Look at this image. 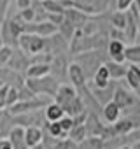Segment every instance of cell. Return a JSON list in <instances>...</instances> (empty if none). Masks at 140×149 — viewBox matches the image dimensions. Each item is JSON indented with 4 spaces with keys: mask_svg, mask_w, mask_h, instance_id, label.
Segmentation results:
<instances>
[{
    "mask_svg": "<svg viewBox=\"0 0 140 149\" xmlns=\"http://www.w3.org/2000/svg\"><path fill=\"white\" fill-rule=\"evenodd\" d=\"M65 47H67V40L60 33H54V35H51V39H46L44 53H49L54 58V56H60L61 53H65Z\"/></svg>",
    "mask_w": 140,
    "mask_h": 149,
    "instance_id": "obj_4",
    "label": "cell"
},
{
    "mask_svg": "<svg viewBox=\"0 0 140 149\" xmlns=\"http://www.w3.org/2000/svg\"><path fill=\"white\" fill-rule=\"evenodd\" d=\"M102 116H103V119L107 121V125H114V123L121 118V109H119L114 102H109L107 105H103Z\"/></svg>",
    "mask_w": 140,
    "mask_h": 149,
    "instance_id": "obj_17",
    "label": "cell"
},
{
    "mask_svg": "<svg viewBox=\"0 0 140 149\" xmlns=\"http://www.w3.org/2000/svg\"><path fill=\"white\" fill-rule=\"evenodd\" d=\"M58 123H60V126H61V130H63L65 133H68L70 130L74 128V118H70V116H65V118H61Z\"/></svg>",
    "mask_w": 140,
    "mask_h": 149,
    "instance_id": "obj_34",
    "label": "cell"
},
{
    "mask_svg": "<svg viewBox=\"0 0 140 149\" xmlns=\"http://www.w3.org/2000/svg\"><path fill=\"white\" fill-rule=\"evenodd\" d=\"M58 33L68 42V40H72V37H74V33H76V28H74V25L70 23V21H67V19H63L61 21V25L58 26Z\"/></svg>",
    "mask_w": 140,
    "mask_h": 149,
    "instance_id": "obj_28",
    "label": "cell"
},
{
    "mask_svg": "<svg viewBox=\"0 0 140 149\" xmlns=\"http://www.w3.org/2000/svg\"><path fill=\"white\" fill-rule=\"evenodd\" d=\"M68 137L70 140H74L76 144H81L88 139V132H86V126L84 125H79V126H74L72 130L68 132Z\"/></svg>",
    "mask_w": 140,
    "mask_h": 149,
    "instance_id": "obj_27",
    "label": "cell"
},
{
    "mask_svg": "<svg viewBox=\"0 0 140 149\" xmlns=\"http://www.w3.org/2000/svg\"><path fill=\"white\" fill-rule=\"evenodd\" d=\"M54 149H79V144H76L74 140H70V139H65V140H60Z\"/></svg>",
    "mask_w": 140,
    "mask_h": 149,
    "instance_id": "obj_35",
    "label": "cell"
},
{
    "mask_svg": "<svg viewBox=\"0 0 140 149\" xmlns=\"http://www.w3.org/2000/svg\"><path fill=\"white\" fill-rule=\"evenodd\" d=\"M39 2H44V0H39Z\"/></svg>",
    "mask_w": 140,
    "mask_h": 149,
    "instance_id": "obj_49",
    "label": "cell"
},
{
    "mask_svg": "<svg viewBox=\"0 0 140 149\" xmlns=\"http://www.w3.org/2000/svg\"><path fill=\"white\" fill-rule=\"evenodd\" d=\"M131 149H140V140H138V142H135V144H133V147H131Z\"/></svg>",
    "mask_w": 140,
    "mask_h": 149,
    "instance_id": "obj_43",
    "label": "cell"
},
{
    "mask_svg": "<svg viewBox=\"0 0 140 149\" xmlns=\"http://www.w3.org/2000/svg\"><path fill=\"white\" fill-rule=\"evenodd\" d=\"M121 149H131V147H130V146H124V147H121Z\"/></svg>",
    "mask_w": 140,
    "mask_h": 149,
    "instance_id": "obj_47",
    "label": "cell"
},
{
    "mask_svg": "<svg viewBox=\"0 0 140 149\" xmlns=\"http://www.w3.org/2000/svg\"><path fill=\"white\" fill-rule=\"evenodd\" d=\"M40 84H42V93L44 95H49V97H54L58 88H60V83L53 77V76H46L40 79Z\"/></svg>",
    "mask_w": 140,
    "mask_h": 149,
    "instance_id": "obj_20",
    "label": "cell"
},
{
    "mask_svg": "<svg viewBox=\"0 0 140 149\" xmlns=\"http://www.w3.org/2000/svg\"><path fill=\"white\" fill-rule=\"evenodd\" d=\"M109 83H110V74H109V70H107V67H105V63H103V65L96 70V74L93 76V88L102 90V88H107Z\"/></svg>",
    "mask_w": 140,
    "mask_h": 149,
    "instance_id": "obj_16",
    "label": "cell"
},
{
    "mask_svg": "<svg viewBox=\"0 0 140 149\" xmlns=\"http://www.w3.org/2000/svg\"><path fill=\"white\" fill-rule=\"evenodd\" d=\"M9 2H11V0H0V25L6 21V14H7V9H9Z\"/></svg>",
    "mask_w": 140,
    "mask_h": 149,
    "instance_id": "obj_37",
    "label": "cell"
},
{
    "mask_svg": "<svg viewBox=\"0 0 140 149\" xmlns=\"http://www.w3.org/2000/svg\"><path fill=\"white\" fill-rule=\"evenodd\" d=\"M19 102V98H18V88H12V86H9V91H7V100H6V107L7 109H11L12 105H16Z\"/></svg>",
    "mask_w": 140,
    "mask_h": 149,
    "instance_id": "obj_31",
    "label": "cell"
},
{
    "mask_svg": "<svg viewBox=\"0 0 140 149\" xmlns=\"http://www.w3.org/2000/svg\"><path fill=\"white\" fill-rule=\"evenodd\" d=\"M137 26H138V33H140V13H138V18H137Z\"/></svg>",
    "mask_w": 140,
    "mask_h": 149,
    "instance_id": "obj_44",
    "label": "cell"
},
{
    "mask_svg": "<svg viewBox=\"0 0 140 149\" xmlns=\"http://www.w3.org/2000/svg\"><path fill=\"white\" fill-rule=\"evenodd\" d=\"M74 2L91 7L96 14H100L102 11H105V9H107V6H109V0H74Z\"/></svg>",
    "mask_w": 140,
    "mask_h": 149,
    "instance_id": "obj_26",
    "label": "cell"
},
{
    "mask_svg": "<svg viewBox=\"0 0 140 149\" xmlns=\"http://www.w3.org/2000/svg\"><path fill=\"white\" fill-rule=\"evenodd\" d=\"M63 19H65V14H47V21L53 23L54 26H60Z\"/></svg>",
    "mask_w": 140,
    "mask_h": 149,
    "instance_id": "obj_40",
    "label": "cell"
},
{
    "mask_svg": "<svg viewBox=\"0 0 140 149\" xmlns=\"http://www.w3.org/2000/svg\"><path fill=\"white\" fill-rule=\"evenodd\" d=\"M14 18L23 23H35V11H33V7H28L25 11H19Z\"/></svg>",
    "mask_w": 140,
    "mask_h": 149,
    "instance_id": "obj_30",
    "label": "cell"
},
{
    "mask_svg": "<svg viewBox=\"0 0 140 149\" xmlns=\"http://www.w3.org/2000/svg\"><path fill=\"white\" fill-rule=\"evenodd\" d=\"M9 146V140L7 139H0V149H6Z\"/></svg>",
    "mask_w": 140,
    "mask_h": 149,
    "instance_id": "obj_42",
    "label": "cell"
},
{
    "mask_svg": "<svg viewBox=\"0 0 140 149\" xmlns=\"http://www.w3.org/2000/svg\"><path fill=\"white\" fill-rule=\"evenodd\" d=\"M6 149H12V147H11V144H9V146H7V147H6Z\"/></svg>",
    "mask_w": 140,
    "mask_h": 149,
    "instance_id": "obj_48",
    "label": "cell"
},
{
    "mask_svg": "<svg viewBox=\"0 0 140 149\" xmlns=\"http://www.w3.org/2000/svg\"><path fill=\"white\" fill-rule=\"evenodd\" d=\"M76 63L82 68L86 79L88 77H93L96 70L103 65V56L100 54V51H88V53H81L77 58H76Z\"/></svg>",
    "mask_w": 140,
    "mask_h": 149,
    "instance_id": "obj_1",
    "label": "cell"
},
{
    "mask_svg": "<svg viewBox=\"0 0 140 149\" xmlns=\"http://www.w3.org/2000/svg\"><path fill=\"white\" fill-rule=\"evenodd\" d=\"M124 37H126V40H133L135 37H137V33H138V26H137V18L131 14V13H128V23H126V26H124Z\"/></svg>",
    "mask_w": 140,
    "mask_h": 149,
    "instance_id": "obj_24",
    "label": "cell"
},
{
    "mask_svg": "<svg viewBox=\"0 0 140 149\" xmlns=\"http://www.w3.org/2000/svg\"><path fill=\"white\" fill-rule=\"evenodd\" d=\"M28 149H44V146H42V144H39V146H35V147H28Z\"/></svg>",
    "mask_w": 140,
    "mask_h": 149,
    "instance_id": "obj_45",
    "label": "cell"
},
{
    "mask_svg": "<svg viewBox=\"0 0 140 149\" xmlns=\"http://www.w3.org/2000/svg\"><path fill=\"white\" fill-rule=\"evenodd\" d=\"M16 7L19 11H25L28 7H32V0H16Z\"/></svg>",
    "mask_w": 140,
    "mask_h": 149,
    "instance_id": "obj_41",
    "label": "cell"
},
{
    "mask_svg": "<svg viewBox=\"0 0 140 149\" xmlns=\"http://www.w3.org/2000/svg\"><path fill=\"white\" fill-rule=\"evenodd\" d=\"M49 67H51V74H53V77H54L58 83H60V81H63V79L68 76V65H67V60L63 58V54L54 56Z\"/></svg>",
    "mask_w": 140,
    "mask_h": 149,
    "instance_id": "obj_6",
    "label": "cell"
},
{
    "mask_svg": "<svg viewBox=\"0 0 140 149\" xmlns=\"http://www.w3.org/2000/svg\"><path fill=\"white\" fill-rule=\"evenodd\" d=\"M18 98H19V102H28V100H33L35 95L23 84L21 88H18Z\"/></svg>",
    "mask_w": 140,
    "mask_h": 149,
    "instance_id": "obj_32",
    "label": "cell"
},
{
    "mask_svg": "<svg viewBox=\"0 0 140 149\" xmlns=\"http://www.w3.org/2000/svg\"><path fill=\"white\" fill-rule=\"evenodd\" d=\"M4 47V40H2V35H0V49Z\"/></svg>",
    "mask_w": 140,
    "mask_h": 149,
    "instance_id": "obj_46",
    "label": "cell"
},
{
    "mask_svg": "<svg viewBox=\"0 0 140 149\" xmlns=\"http://www.w3.org/2000/svg\"><path fill=\"white\" fill-rule=\"evenodd\" d=\"M7 67L11 68V70H14V72H21V70H28V67H30V58H28V54L26 53H23L19 47L18 49H14L12 51V56H11V60H9V63H7Z\"/></svg>",
    "mask_w": 140,
    "mask_h": 149,
    "instance_id": "obj_2",
    "label": "cell"
},
{
    "mask_svg": "<svg viewBox=\"0 0 140 149\" xmlns=\"http://www.w3.org/2000/svg\"><path fill=\"white\" fill-rule=\"evenodd\" d=\"M44 118L49 123H58L61 118H65V111L61 105H58L56 102H51L46 109H44Z\"/></svg>",
    "mask_w": 140,
    "mask_h": 149,
    "instance_id": "obj_14",
    "label": "cell"
},
{
    "mask_svg": "<svg viewBox=\"0 0 140 149\" xmlns=\"http://www.w3.org/2000/svg\"><path fill=\"white\" fill-rule=\"evenodd\" d=\"M114 91H116V84H114V83H109V86H107V88H102V90L91 86V93H93V97L96 98V102H98L102 107L107 105L109 102H112Z\"/></svg>",
    "mask_w": 140,
    "mask_h": 149,
    "instance_id": "obj_8",
    "label": "cell"
},
{
    "mask_svg": "<svg viewBox=\"0 0 140 149\" xmlns=\"http://www.w3.org/2000/svg\"><path fill=\"white\" fill-rule=\"evenodd\" d=\"M51 74V67L49 65H30L26 70V77L30 79H42Z\"/></svg>",
    "mask_w": 140,
    "mask_h": 149,
    "instance_id": "obj_19",
    "label": "cell"
},
{
    "mask_svg": "<svg viewBox=\"0 0 140 149\" xmlns=\"http://www.w3.org/2000/svg\"><path fill=\"white\" fill-rule=\"evenodd\" d=\"M112 126H114V130H116L117 135H128V133H131L133 130H138V128H140V125L135 123V116L119 118Z\"/></svg>",
    "mask_w": 140,
    "mask_h": 149,
    "instance_id": "obj_7",
    "label": "cell"
},
{
    "mask_svg": "<svg viewBox=\"0 0 140 149\" xmlns=\"http://www.w3.org/2000/svg\"><path fill=\"white\" fill-rule=\"evenodd\" d=\"M42 7L47 14H65V9L61 7L60 0H44Z\"/></svg>",
    "mask_w": 140,
    "mask_h": 149,
    "instance_id": "obj_29",
    "label": "cell"
},
{
    "mask_svg": "<svg viewBox=\"0 0 140 149\" xmlns=\"http://www.w3.org/2000/svg\"><path fill=\"white\" fill-rule=\"evenodd\" d=\"M126 81H128L130 88H133V90H138L140 88V67H135V65H130L128 67Z\"/></svg>",
    "mask_w": 140,
    "mask_h": 149,
    "instance_id": "obj_22",
    "label": "cell"
},
{
    "mask_svg": "<svg viewBox=\"0 0 140 149\" xmlns=\"http://www.w3.org/2000/svg\"><path fill=\"white\" fill-rule=\"evenodd\" d=\"M109 35H110V39H112V40H119V42H126V37H124V32H123V30H117V28H112V30L109 32Z\"/></svg>",
    "mask_w": 140,
    "mask_h": 149,
    "instance_id": "obj_36",
    "label": "cell"
},
{
    "mask_svg": "<svg viewBox=\"0 0 140 149\" xmlns=\"http://www.w3.org/2000/svg\"><path fill=\"white\" fill-rule=\"evenodd\" d=\"M110 23H112V28H117V30H124L126 23H128V13L124 11H116L112 13L110 16Z\"/></svg>",
    "mask_w": 140,
    "mask_h": 149,
    "instance_id": "obj_25",
    "label": "cell"
},
{
    "mask_svg": "<svg viewBox=\"0 0 140 149\" xmlns=\"http://www.w3.org/2000/svg\"><path fill=\"white\" fill-rule=\"evenodd\" d=\"M109 74H110V79H121L126 77V72H128V65L124 63H116V61H107L105 63Z\"/></svg>",
    "mask_w": 140,
    "mask_h": 149,
    "instance_id": "obj_18",
    "label": "cell"
},
{
    "mask_svg": "<svg viewBox=\"0 0 140 149\" xmlns=\"http://www.w3.org/2000/svg\"><path fill=\"white\" fill-rule=\"evenodd\" d=\"M7 91H9V84H2V86H0V109H6Z\"/></svg>",
    "mask_w": 140,
    "mask_h": 149,
    "instance_id": "obj_38",
    "label": "cell"
},
{
    "mask_svg": "<svg viewBox=\"0 0 140 149\" xmlns=\"http://www.w3.org/2000/svg\"><path fill=\"white\" fill-rule=\"evenodd\" d=\"M84 126H86V132H88V135H89V137H100V139H102V133H103L105 126L100 123L98 114L88 112V118H86Z\"/></svg>",
    "mask_w": 140,
    "mask_h": 149,
    "instance_id": "obj_9",
    "label": "cell"
},
{
    "mask_svg": "<svg viewBox=\"0 0 140 149\" xmlns=\"http://www.w3.org/2000/svg\"><path fill=\"white\" fill-rule=\"evenodd\" d=\"M65 19L72 23L76 30H81V28L89 21L88 14H84V13H81V11H77V9H68V11H65Z\"/></svg>",
    "mask_w": 140,
    "mask_h": 149,
    "instance_id": "obj_12",
    "label": "cell"
},
{
    "mask_svg": "<svg viewBox=\"0 0 140 149\" xmlns=\"http://www.w3.org/2000/svg\"><path fill=\"white\" fill-rule=\"evenodd\" d=\"M25 140L28 147H35L42 144V128L39 126H28L25 128Z\"/></svg>",
    "mask_w": 140,
    "mask_h": 149,
    "instance_id": "obj_15",
    "label": "cell"
},
{
    "mask_svg": "<svg viewBox=\"0 0 140 149\" xmlns=\"http://www.w3.org/2000/svg\"><path fill=\"white\" fill-rule=\"evenodd\" d=\"M7 140L12 149H28L26 140H25V128L21 126H12V130L7 135Z\"/></svg>",
    "mask_w": 140,
    "mask_h": 149,
    "instance_id": "obj_10",
    "label": "cell"
},
{
    "mask_svg": "<svg viewBox=\"0 0 140 149\" xmlns=\"http://www.w3.org/2000/svg\"><path fill=\"white\" fill-rule=\"evenodd\" d=\"M68 79L72 81V84L76 86V88H82V86H86V76H84V72H82V68L77 65V63H70L68 65Z\"/></svg>",
    "mask_w": 140,
    "mask_h": 149,
    "instance_id": "obj_13",
    "label": "cell"
},
{
    "mask_svg": "<svg viewBox=\"0 0 140 149\" xmlns=\"http://www.w3.org/2000/svg\"><path fill=\"white\" fill-rule=\"evenodd\" d=\"M12 47H9V46H4L2 49H0V65H7L9 63V60H11V56H12Z\"/></svg>",
    "mask_w": 140,
    "mask_h": 149,
    "instance_id": "obj_33",
    "label": "cell"
},
{
    "mask_svg": "<svg viewBox=\"0 0 140 149\" xmlns=\"http://www.w3.org/2000/svg\"><path fill=\"white\" fill-rule=\"evenodd\" d=\"M124 60L131 65H140V44H130L124 47Z\"/></svg>",
    "mask_w": 140,
    "mask_h": 149,
    "instance_id": "obj_21",
    "label": "cell"
},
{
    "mask_svg": "<svg viewBox=\"0 0 140 149\" xmlns=\"http://www.w3.org/2000/svg\"><path fill=\"white\" fill-rule=\"evenodd\" d=\"M137 100H138V98H137L135 95H131L128 90H124L123 86H116L112 102H114L121 111H123V109H128V107H131V105H135Z\"/></svg>",
    "mask_w": 140,
    "mask_h": 149,
    "instance_id": "obj_3",
    "label": "cell"
},
{
    "mask_svg": "<svg viewBox=\"0 0 140 149\" xmlns=\"http://www.w3.org/2000/svg\"><path fill=\"white\" fill-rule=\"evenodd\" d=\"M86 111V107H84V102H82V98L77 95L72 102L68 104V107L65 109V112L70 116V118H76V116H79L81 112H84Z\"/></svg>",
    "mask_w": 140,
    "mask_h": 149,
    "instance_id": "obj_23",
    "label": "cell"
},
{
    "mask_svg": "<svg viewBox=\"0 0 140 149\" xmlns=\"http://www.w3.org/2000/svg\"><path fill=\"white\" fill-rule=\"evenodd\" d=\"M124 42H119V40H110L109 46H107V54L110 58V61H116V63H124Z\"/></svg>",
    "mask_w": 140,
    "mask_h": 149,
    "instance_id": "obj_11",
    "label": "cell"
},
{
    "mask_svg": "<svg viewBox=\"0 0 140 149\" xmlns=\"http://www.w3.org/2000/svg\"><path fill=\"white\" fill-rule=\"evenodd\" d=\"M76 97H77V91H76L72 86L60 84V88H58V91H56V95H54V100H56V104L61 105L63 111H65V109L68 107V104L72 102Z\"/></svg>",
    "mask_w": 140,
    "mask_h": 149,
    "instance_id": "obj_5",
    "label": "cell"
},
{
    "mask_svg": "<svg viewBox=\"0 0 140 149\" xmlns=\"http://www.w3.org/2000/svg\"><path fill=\"white\" fill-rule=\"evenodd\" d=\"M135 4V0H116V7H117V11H126V9H130L131 6Z\"/></svg>",
    "mask_w": 140,
    "mask_h": 149,
    "instance_id": "obj_39",
    "label": "cell"
}]
</instances>
